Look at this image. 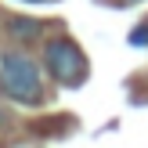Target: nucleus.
I'll use <instances>...</instances> for the list:
<instances>
[{"label":"nucleus","mask_w":148,"mask_h":148,"mask_svg":"<svg viewBox=\"0 0 148 148\" xmlns=\"http://www.w3.org/2000/svg\"><path fill=\"white\" fill-rule=\"evenodd\" d=\"M0 90L18 105H40L43 101L40 65L25 51H4L0 54Z\"/></svg>","instance_id":"nucleus-1"},{"label":"nucleus","mask_w":148,"mask_h":148,"mask_svg":"<svg viewBox=\"0 0 148 148\" xmlns=\"http://www.w3.org/2000/svg\"><path fill=\"white\" fill-rule=\"evenodd\" d=\"M43 62H47V72L62 87H79L87 79V58L76 47V40H69V36H54L43 51Z\"/></svg>","instance_id":"nucleus-2"},{"label":"nucleus","mask_w":148,"mask_h":148,"mask_svg":"<svg viewBox=\"0 0 148 148\" xmlns=\"http://www.w3.org/2000/svg\"><path fill=\"white\" fill-rule=\"evenodd\" d=\"M40 29H43V22H40V18H22V14L7 18V36H11V40H18V43L36 40V36H40Z\"/></svg>","instance_id":"nucleus-3"},{"label":"nucleus","mask_w":148,"mask_h":148,"mask_svg":"<svg viewBox=\"0 0 148 148\" xmlns=\"http://www.w3.org/2000/svg\"><path fill=\"white\" fill-rule=\"evenodd\" d=\"M130 43H134V47H148V25H137L134 33H130Z\"/></svg>","instance_id":"nucleus-4"},{"label":"nucleus","mask_w":148,"mask_h":148,"mask_svg":"<svg viewBox=\"0 0 148 148\" xmlns=\"http://www.w3.org/2000/svg\"><path fill=\"white\" fill-rule=\"evenodd\" d=\"M25 4H43V0H25Z\"/></svg>","instance_id":"nucleus-5"}]
</instances>
